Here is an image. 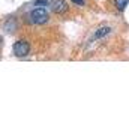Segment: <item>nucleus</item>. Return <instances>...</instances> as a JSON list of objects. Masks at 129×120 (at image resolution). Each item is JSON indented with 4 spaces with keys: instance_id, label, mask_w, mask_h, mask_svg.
Listing matches in <instances>:
<instances>
[{
    "instance_id": "1",
    "label": "nucleus",
    "mask_w": 129,
    "mask_h": 120,
    "mask_svg": "<svg viewBox=\"0 0 129 120\" xmlns=\"http://www.w3.org/2000/svg\"><path fill=\"white\" fill-rule=\"evenodd\" d=\"M30 20H32L33 24H36V26H42V24L48 23L50 15H48V12L45 11L44 6H38L36 9H33L32 11V14H30Z\"/></svg>"
},
{
    "instance_id": "2",
    "label": "nucleus",
    "mask_w": 129,
    "mask_h": 120,
    "mask_svg": "<svg viewBox=\"0 0 129 120\" xmlns=\"http://www.w3.org/2000/svg\"><path fill=\"white\" fill-rule=\"evenodd\" d=\"M30 53V44L27 41H17L14 44V54L17 57H26Z\"/></svg>"
},
{
    "instance_id": "3",
    "label": "nucleus",
    "mask_w": 129,
    "mask_h": 120,
    "mask_svg": "<svg viewBox=\"0 0 129 120\" xmlns=\"http://www.w3.org/2000/svg\"><path fill=\"white\" fill-rule=\"evenodd\" d=\"M51 9H53L54 14L63 15V14H66V12L69 11V6H68L66 0H54V2L51 3Z\"/></svg>"
},
{
    "instance_id": "4",
    "label": "nucleus",
    "mask_w": 129,
    "mask_h": 120,
    "mask_svg": "<svg viewBox=\"0 0 129 120\" xmlns=\"http://www.w3.org/2000/svg\"><path fill=\"white\" fill-rule=\"evenodd\" d=\"M110 33H111V29H110V27H101V29L96 30L95 38H96V39H101V38H105V36L110 35Z\"/></svg>"
},
{
    "instance_id": "5",
    "label": "nucleus",
    "mask_w": 129,
    "mask_h": 120,
    "mask_svg": "<svg viewBox=\"0 0 129 120\" xmlns=\"http://www.w3.org/2000/svg\"><path fill=\"white\" fill-rule=\"evenodd\" d=\"M128 2L129 0H114V6L117 8V11H125V8L128 6Z\"/></svg>"
},
{
    "instance_id": "6",
    "label": "nucleus",
    "mask_w": 129,
    "mask_h": 120,
    "mask_svg": "<svg viewBox=\"0 0 129 120\" xmlns=\"http://www.w3.org/2000/svg\"><path fill=\"white\" fill-rule=\"evenodd\" d=\"M48 3H50L48 0H36V2H35V5H36V6H47Z\"/></svg>"
},
{
    "instance_id": "7",
    "label": "nucleus",
    "mask_w": 129,
    "mask_h": 120,
    "mask_svg": "<svg viewBox=\"0 0 129 120\" xmlns=\"http://www.w3.org/2000/svg\"><path fill=\"white\" fill-rule=\"evenodd\" d=\"M74 5H77V6H84L86 5V0H71Z\"/></svg>"
},
{
    "instance_id": "8",
    "label": "nucleus",
    "mask_w": 129,
    "mask_h": 120,
    "mask_svg": "<svg viewBox=\"0 0 129 120\" xmlns=\"http://www.w3.org/2000/svg\"><path fill=\"white\" fill-rule=\"evenodd\" d=\"M0 45H2V38H0Z\"/></svg>"
}]
</instances>
